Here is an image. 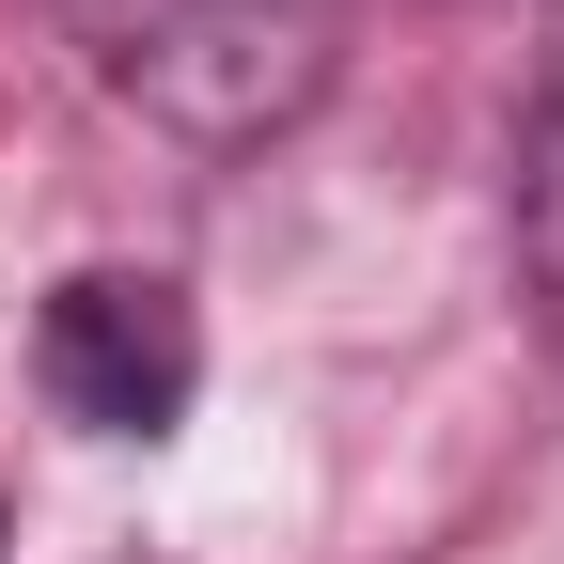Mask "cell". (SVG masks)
<instances>
[{
  "instance_id": "277c9868",
  "label": "cell",
  "mask_w": 564,
  "mask_h": 564,
  "mask_svg": "<svg viewBox=\"0 0 564 564\" xmlns=\"http://www.w3.org/2000/svg\"><path fill=\"white\" fill-rule=\"evenodd\" d=\"M486 17H518V0H486Z\"/></svg>"
},
{
  "instance_id": "6da1fadb",
  "label": "cell",
  "mask_w": 564,
  "mask_h": 564,
  "mask_svg": "<svg viewBox=\"0 0 564 564\" xmlns=\"http://www.w3.org/2000/svg\"><path fill=\"white\" fill-rule=\"evenodd\" d=\"M63 32L95 47V79L173 126V141H267L329 95L345 63V0H63Z\"/></svg>"
},
{
  "instance_id": "3957f363",
  "label": "cell",
  "mask_w": 564,
  "mask_h": 564,
  "mask_svg": "<svg viewBox=\"0 0 564 564\" xmlns=\"http://www.w3.org/2000/svg\"><path fill=\"white\" fill-rule=\"evenodd\" d=\"M518 267H533V299L564 314V63H549L533 126H518Z\"/></svg>"
},
{
  "instance_id": "7a4b0ae2",
  "label": "cell",
  "mask_w": 564,
  "mask_h": 564,
  "mask_svg": "<svg viewBox=\"0 0 564 564\" xmlns=\"http://www.w3.org/2000/svg\"><path fill=\"white\" fill-rule=\"evenodd\" d=\"M32 392L79 423V440H173L204 392V314L173 267H79L47 282L32 314Z\"/></svg>"
}]
</instances>
